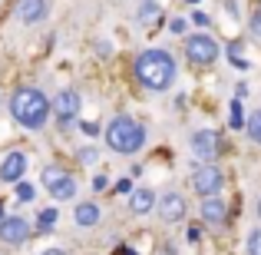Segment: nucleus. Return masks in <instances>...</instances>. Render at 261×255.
Here are the masks:
<instances>
[{"mask_svg":"<svg viewBox=\"0 0 261 255\" xmlns=\"http://www.w3.org/2000/svg\"><path fill=\"white\" fill-rule=\"evenodd\" d=\"M136 80L149 89V93H162L172 86L175 80V60L169 50H142L136 57Z\"/></svg>","mask_w":261,"mask_h":255,"instance_id":"f257e3e1","label":"nucleus"},{"mask_svg":"<svg viewBox=\"0 0 261 255\" xmlns=\"http://www.w3.org/2000/svg\"><path fill=\"white\" fill-rule=\"evenodd\" d=\"M10 116L20 123L23 129H43L46 116H50V100L40 89L23 86L10 96Z\"/></svg>","mask_w":261,"mask_h":255,"instance_id":"f03ea898","label":"nucleus"},{"mask_svg":"<svg viewBox=\"0 0 261 255\" xmlns=\"http://www.w3.org/2000/svg\"><path fill=\"white\" fill-rule=\"evenodd\" d=\"M106 146L119 156H133L146 146V129H142V123L133 120V116H116L106 129Z\"/></svg>","mask_w":261,"mask_h":255,"instance_id":"7ed1b4c3","label":"nucleus"},{"mask_svg":"<svg viewBox=\"0 0 261 255\" xmlns=\"http://www.w3.org/2000/svg\"><path fill=\"white\" fill-rule=\"evenodd\" d=\"M185 57L195 66H212L218 60V40L212 33H192L185 40Z\"/></svg>","mask_w":261,"mask_h":255,"instance_id":"20e7f679","label":"nucleus"},{"mask_svg":"<svg viewBox=\"0 0 261 255\" xmlns=\"http://www.w3.org/2000/svg\"><path fill=\"white\" fill-rule=\"evenodd\" d=\"M192 186H195V192L198 196H218V189L225 186V176H222V169L218 166H212V163H202L195 172H192Z\"/></svg>","mask_w":261,"mask_h":255,"instance_id":"39448f33","label":"nucleus"},{"mask_svg":"<svg viewBox=\"0 0 261 255\" xmlns=\"http://www.w3.org/2000/svg\"><path fill=\"white\" fill-rule=\"evenodd\" d=\"M80 103H83V100H80L76 89H63V93L50 103V113H57L60 126H70V123L76 120V113H80Z\"/></svg>","mask_w":261,"mask_h":255,"instance_id":"423d86ee","label":"nucleus"},{"mask_svg":"<svg viewBox=\"0 0 261 255\" xmlns=\"http://www.w3.org/2000/svg\"><path fill=\"white\" fill-rule=\"evenodd\" d=\"M218 133L215 129H198L195 136H192V153H195V159H202V163H212L218 153H222V146H218Z\"/></svg>","mask_w":261,"mask_h":255,"instance_id":"0eeeda50","label":"nucleus"},{"mask_svg":"<svg viewBox=\"0 0 261 255\" xmlns=\"http://www.w3.org/2000/svg\"><path fill=\"white\" fill-rule=\"evenodd\" d=\"M27 239H30V222L20 216H7L0 219V242L7 245H23Z\"/></svg>","mask_w":261,"mask_h":255,"instance_id":"6e6552de","label":"nucleus"},{"mask_svg":"<svg viewBox=\"0 0 261 255\" xmlns=\"http://www.w3.org/2000/svg\"><path fill=\"white\" fill-rule=\"evenodd\" d=\"M46 10H50V0H17L13 17H17L20 24L33 27V24H40V20L46 17Z\"/></svg>","mask_w":261,"mask_h":255,"instance_id":"1a4fd4ad","label":"nucleus"},{"mask_svg":"<svg viewBox=\"0 0 261 255\" xmlns=\"http://www.w3.org/2000/svg\"><path fill=\"white\" fill-rule=\"evenodd\" d=\"M23 172H27V156L20 153V149L7 153V159L0 163V182H13L17 186L20 179H23Z\"/></svg>","mask_w":261,"mask_h":255,"instance_id":"9d476101","label":"nucleus"},{"mask_svg":"<svg viewBox=\"0 0 261 255\" xmlns=\"http://www.w3.org/2000/svg\"><path fill=\"white\" fill-rule=\"evenodd\" d=\"M155 205H159V216L166 219V222H178V219L185 216V199H182V192H166L162 199H155Z\"/></svg>","mask_w":261,"mask_h":255,"instance_id":"9b49d317","label":"nucleus"},{"mask_svg":"<svg viewBox=\"0 0 261 255\" xmlns=\"http://www.w3.org/2000/svg\"><path fill=\"white\" fill-rule=\"evenodd\" d=\"M202 219L208 225H222L225 219H228V205H225L222 199H215V196H205L202 199Z\"/></svg>","mask_w":261,"mask_h":255,"instance_id":"f8f14e48","label":"nucleus"},{"mask_svg":"<svg viewBox=\"0 0 261 255\" xmlns=\"http://www.w3.org/2000/svg\"><path fill=\"white\" fill-rule=\"evenodd\" d=\"M152 205H155V192L152 189H136V192H129V209H133L136 216L152 212Z\"/></svg>","mask_w":261,"mask_h":255,"instance_id":"ddd939ff","label":"nucleus"},{"mask_svg":"<svg viewBox=\"0 0 261 255\" xmlns=\"http://www.w3.org/2000/svg\"><path fill=\"white\" fill-rule=\"evenodd\" d=\"M76 225H83V229L99 225V205L96 202H80L76 205Z\"/></svg>","mask_w":261,"mask_h":255,"instance_id":"4468645a","label":"nucleus"},{"mask_svg":"<svg viewBox=\"0 0 261 255\" xmlns=\"http://www.w3.org/2000/svg\"><path fill=\"white\" fill-rule=\"evenodd\" d=\"M50 196H53V199H60V202H63V199H73V196H76V179H73V176L60 179V182L50 189Z\"/></svg>","mask_w":261,"mask_h":255,"instance_id":"2eb2a0df","label":"nucleus"},{"mask_svg":"<svg viewBox=\"0 0 261 255\" xmlns=\"http://www.w3.org/2000/svg\"><path fill=\"white\" fill-rule=\"evenodd\" d=\"M155 20H159V4H155V0H146V4L139 7V24H155Z\"/></svg>","mask_w":261,"mask_h":255,"instance_id":"dca6fc26","label":"nucleus"},{"mask_svg":"<svg viewBox=\"0 0 261 255\" xmlns=\"http://www.w3.org/2000/svg\"><path fill=\"white\" fill-rule=\"evenodd\" d=\"M245 129H248V140L261 146V109H258V113H251L248 120H245Z\"/></svg>","mask_w":261,"mask_h":255,"instance_id":"f3484780","label":"nucleus"},{"mask_svg":"<svg viewBox=\"0 0 261 255\" xmlns=\"http://www.w3.org/2000/svg\"><path fill=\"white\" fill-rule=\"evenodd\" d=\"M66 176H70V172H66L63 166H46L43 169V186H46V189H53V186H57L60 179H66Z\"/></svg>","mask_w":261,"mask_h":255,"instance_id":"a211bd4d","label":"nucleus"},{"mask_svg":"<svg viewBox=\"0 0 261 255\" xmlns=\"http://www.w3.org/2000/svg\"><path fill=\"white\" fill-rule=\"evenodd\" d=\"M228 60H231V66H235V70H248V60H245L242 43H231L228 47Z\"/></svg>","mask_w":261,"mask_h":255,"instance_id":"6ab92c4d","label":"nucleus"},{"mask_svg":"<svg viewBox=\"0 0 261 255\" xmlns=\"http://www.w3.org/2000/svg\"><path fill=\"white\" fill-rule=\"evenodd\" d=\"M228 123H231V129H242V126H245V116H242V100H231V106H228Z\"/></svg>","mask_w":261,"mask_h":255,"instance_id":"aec40b11","label":"nucleus"},{"mask_svg":"<svg viewBox=\"0 0 261 255\" xmlns=\"http://www.w3.org/2000/svg\"><path fill=\"white\" fill-rule=\"evenodd\" d=\"M53 225H57V209H43V212L37 216V229H40V232H50Z\"/></svg>","mask_w":261,"mask_h":255,"instance_id":"412c9836","label":"nucleus"},{"mask_svg":"<svg viewBox=\"0 0 261 255\" xmlns=\"http://www.w3.org/2000/svg\"><path fill=\"white\" fill-rule=\"evenodd\" d=\"M17 199H20V202H30V199H33V186L20 179V182H17Z\"/></svg>","mask_w":261,"mask_h":255,"instance_id":"4be33fe9","label":"nucleus"},{"mask_svg":"<svg viewBox=\"0 0 261 255\" xmlns=\"http://www.w3.org/2000/svg\"><path fill=\"white\" fill-rule=\"evenodd\" d=\"M248 255H261V229H255L248 236Z\"/></svg>","mask_w":261,"mask_h":255,"instance_id":"5701e85b","label":"nucleus"},{"mask_svg":"<svg viewBox=\"0 0 261 255\" xmlns=\"http://www.w3.org/2000/svg\"><path fill=\"white\" fill-rule=\"evenodd\" d=\"M248 30H251V37H261V7L255 13H251V20H248Z\"/></svg>","mask_w":261,"mask_h":255,"instance_id":"b1692460","label":"nucleus"},{"mask_svg":"<svg viewBox=\"0 0 261 255\" xmlns=\"http://www.w3.org/2000/svg\"><path fill=\"white\" fill-rule=\"evenodd\" d=\"M106 186H109V176H102V172H99V176H93V189L96 192H102Z\"/></svg>","mask_w":261,"mask_h":255,"instance_id":"393cba45","label":"nucleus"},{"mask_svg":"<svg viewBox=\"0 0 261 255\" xmlns=\"http://www.w3.org/2000/svg\"><path fill=\"white\" fill-rule=\"evenodd\" d=\"M192 20H195L198 27H208V13H205V10H195V13H192Z\"/></svg>","mask_w":261,"mask_h":255,"instance_id":"a878e982","label":"nucleus"},{"mask_svg":"<svg viewBox=\"0 0 261 255\" xmlns=\"http://www.w3.org/2000/svg\"><path fill=\"white\" fill-rule=\"evenodd\" d=\"M169 27H172V33H185V20L182 17H172V24H169Z\"/></svg>","mask_w":261,"mask_h":255,"instance_id":"bb28decb","label":"nucleus"},{"mask_svg":"<svg viewBox=\"0 0 261 255\" xmlns=\"http://www.w3.org/2000/svg\"><path fill=\"white\" fill-rule=\"evenodd\" d=\"M225 10H228V17H231V20L238 17V4H235V0H225Z\"/></svg>","mask_w":261,"mask_h":255,"instance_id":"cd10ccee","label":"nucleus"},{"mask_svg":"<svg viewBox=\"0 0 261 255\" xmlns=\"http://www.w3.org/2000/svg\"><path fill=\"white\" fill-rule=\"evenodd\" d=\"M116 189H119V192H126V196H129V192H133V179H122V182L116 186Z\"/></svg>","mask_w":261,"mask_h":255,"instance_id":"c85d7f7f","label":"nucleus"},{"mask_svg":"<svg viewBox=\"0 0 261 255\" xmlns=\"http://www.w3.org/2000/svg\"><path fill=\"white\" fill-rule=\"evenodd\" d=\"M83 133H89V136H96V133H99V126H96V123H83Z\"/></svg>","mask_w":261,"mask_h":255,"instance_id":"c756f323","label":"nucleus"},{"mask_svg":"<svg viewBox=\"0 0 261 255\" xmlns=\"http://www.w3.org/2000/svg\"><path fill=\"white\" fill-rule=\"evenodd\" d=\"M245 96H248V86H245V83H242V86H238V89H235V100H245Z\"/></svg>","mask_w":261,"mask_h":255,"instance_id":"7c9ffc66","label":"nucleus"},{"mask_svg":"<svg viewBox=\"0 0 261 255\" xmlns=\"http://www.w3.org/2000/svg\"><path fill=\"white\" fill-rule=\"evenodd\" d=\"M93 156H96L93 149H83V153H80V159H83V163H93Z\"/></svg>","mask_w":261,"mask_h":255,"instance_id":"2f4dec72","label":"nucleus"},{"mask_svg":"<svg viewBox=\"0 0 261 255\" xmlns=\"http://www.w3.org/2000/svg\"><path fill=\"white\" fill-rule=\"evenodd\" d=\"M43 255H66V252H63V249H46Z\"/></svg>","mask_w":261,"mask_h":255,"instance_id":"473e14b6","label":"nucleus"},{"mask_svg":"<svg viewBox=\"0 0 261 255\" xmlns=\"http://www.w3.org/2000/svg\"><path fill=\"white\" fill-rule=\"evenodd\" d=\"M122 255H136V252H133V249H122Z\"/></svg>","mask_w":261,"mask_h":255,"instance_id":"72a5a7b5","label":"nucleus"},{"mask_svg":"<svg viewBox=\"0 0 261 255\" xmlns=\"http://www.w3.org/2000/svg\"><path fill=\"white\" fill-rule=\"evenodd\" d=\"M258 216H261V199H258Z\"/></svg>","mask_w":261,"mask_h":255,"instance_id":"f704fd0d","label":"nucleus"},{"mask_svg":"<svg viewBox=\"0 0 261 255\" xmlns=\"http://www.w3.org/2000/svg\"><path fill=\"white\" fill-rule=\"evenodd\" d=\"M0 216H4V205H0Z\"/></svg>","mask_w":261,"mask_h":255,"instance_id":"c9c22d12","label":"nucleus"}]
</instances>
